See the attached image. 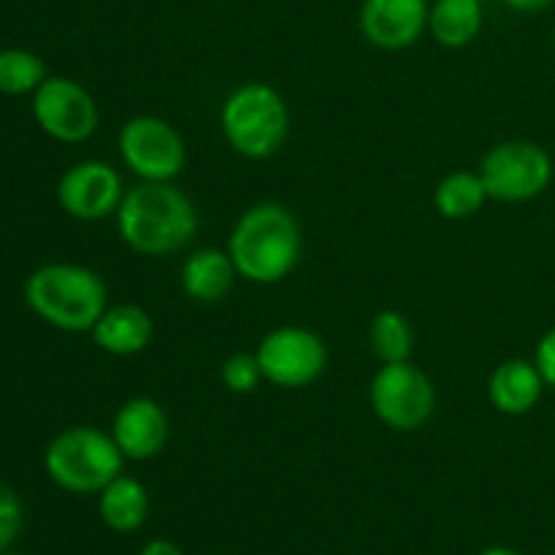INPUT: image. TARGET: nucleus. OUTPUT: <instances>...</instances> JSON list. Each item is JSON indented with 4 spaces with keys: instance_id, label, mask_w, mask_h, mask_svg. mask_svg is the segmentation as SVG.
<instances>
[{
    "instance_id": "1",
    "label": "nucleus",
    "mask_w": 555,
    "mask_h": 555,
    "mask_svg": "<svg viewBox=\"0 0 555 555\" xmlns=\"http://www.w3.org/2000/svg\"><path fill=\"white\" fill-rule=\"evenodd\" d=\"M114 217L119 238L146 258L182 253L198 233L193 198L173 182L135 184L125 193Z\"/></svg>"
},
{
    "instance_id": "2",
    "label": "nucleus",
    "mask_w": 555,
    "mask_h": 555,
    "mask_svg": "<svg viewBox=\"0 0 555 555\" xmlns=\"http://www.w3.org/2000/svg\"><path fill=\"white\" fill-rule=\"evenodd\" d=\"M225 249L242 280L276 285L301 263V222L287 206L263 201L233 222Z\"/></svg>"
},
{
    "instance_id": "3",
    "label": "nucleus",
    "mask_w": 555,
    "mask_h": 555,
    "mask_svg": "<svg viewBox=\"0 0 555 555\" xmlns=\"http://www.w3.org/2000/svg\"><path fill=\"white\" fill-rule=\"evenodd\" d=\"M25 301L38 318L65 334H90L108 307L101 274L81 263H47L25 282Z\"/></svg>"
},
{
    "instance_id": "4",
    "label": "nucleus",
    "mask_w": 555,
    "mask_h": 555,
    "mask_svg": "<svg viewBox=\"0 0 555 555\" xmlns=\"http://www.w3.org/2000/svg\"><path fill=\"white\" fill-rule=\"evenodd\" d=\"M220 128L236 155L247 160H269L285 146L291 112L276 87L266 81H244L222 103Z\"/></svg>"
},
{
    "instance_id": "5",
    "label": "nucleus",
    "mask_w": 555,
    "mask_h": 555,
    "mask_svg": "<svg viewBox=\"0 0 555 555\" xmlns=\"http://www.w3.org/2000/svg\"><path fill=\"white\" fill-rule=\"evenodd\" d=\"M125 455L112 431L95 426H70L60 431L43 450V469L60 491L90 496L101 493L114 477L122 475Z\"/></svg>"
},
{
    "instance_id": "6",
    "label": "nucleus",
    "mask_w": 555,
    "mask_h": 555,
    "mask_svg": "<svg viewBox=\"0 0 555 555\" xmlns=\"http://www.w3.org/2000/svg\"><path fill=\"white\" fill-rule=\"evenodd\" d=\"M477 173H480L491 201L526 204V201L540 198L551 188L553 157L537 141H502L482 155Z\"/></svg>"
},
{
    "instance_id": "7",
    "label": "nucleus",
    "mask_w": 555,
    "mask_h": 555,
    "mask_svg": "<svg viewBox=\"0 0 555 555\" xmlns=\"http://www.w3.org/2000/svg\"><path fill=\"white\" fill-rule=\"evenodd\" d=\"M369 404L383 426L393 431H417L437 410V388L415 363H383L369 385Z\"/></svg>"
},
{
    "instance_id": "8",
    "label": "nucleus",
    "mask_w": 555,
    "mask_h": 555,
    "mask_svg": "<svg viewBox=\"0 0 555 555\" xmlns=\"http://www.w3.org/2000/svg\"><path fill=\"white\" fill-rule=\"evenodd\" d=\"M255 358L263 383L282 390L309 388L328 369V347L323 336L304 325H280L260 339Z\"/></svg>"
},
{
    "instance_id": "9",
    "label": "nucleus",
    "mask_w": 555,
    "mask_h": 555,
    "mask_svg": "<svg viewBox=\"0 0 555 555\" xmlns=\"http://www.w3.org/2000/svg\"><path fill=\"white\" fill-rule=\"evenodd\" d=\"M119 157L141 182H173L188 166V144L168 119L155 114L130 117L119 128Z\"/></svg>"
},
{
    "instance_id": "10",
    "label": "nucleus",
    "mask_w": 555,
    "mask_h": 555,
    "mask_svg": "<svg viewBox=\"0 0 555 555\" xmlns=\"http://www.w3.org/2000/svg\"><path fill=\"white\" fill-rule=\"evenodd\" d=\"M30 108L38 128L60 144H81L92 139L101 122L95 98L68 76H47L33 92Z\"/></svg>"
},
{
    "instance_id": "11",
    "label": "nucleus",
    "mask_w": 555,
    "mask_h": 555,
    "mask_svg": "<svg viewBox=\"0 0 555 555\" xmlns=\"http://www.w3.org/2000/svg\"><path fill=\"white\" fill-rule=\"evenodd\" d=\"M122 173L103 160H81L57 182V201L79 222H101L117 215L125 198Z\"/></svg>"
},
{
    "instance_id": "12",
    "label": "nucleus",
    "mask_w": 555,
    "mask_h": 555,
    "mask_svg": "<svg viewBox=\"0 0 555 555\" xmlns=\"http://www.w3.org/2000/svg\"><path fill=\"white\" fill-rule=\"evenodd\" d=\"M428 0H363L358 25L372 47L401 52L421 41L428 30Z\"/></svg>"
},
{
    "instance_id": "13",
    "label": "nucleus",
    "mask_w": 555,
    "mask_h": 555,
    "mask_svg": "<svg viewBox=\"0 0 555 555\" xmlns=\"http://www.w3.org/2000/svg\"><path fill=\"white\" fill-rule=\"evenodd\" d=\"M112 437L125 461H152L171 439V421L155 399L135 396L114 412Z\"/></svg>"
},
{
    "instance_id": "14",
    "label": "nucleus",
    "mask_w": 555,
    "mask_h": 555,
    "mask_svg": "<svg viewBox=\"0 0 555 555\" xmlns=\"http://www.w3.org/2000/svg\"><path fill=\"white\" fill-rule=\"evenodd\" d=\"M545 388L547 385L534 361L509 358V361L499 363L491 372V379H488V401L502 415L524 417L540 404Z\"/></svg>"
},
{
    "instance_id": "15",
    "label": "nucleus",
    "mask_w": 555,
    "mask_h": 555,
    "mask_svg": "<svg viewBox=\"0 0 555 555\" xmlns=\"http://www.w3.org/2000/svg\"><path fill=\"white\" fill-rule=\"evenodd\" d=\"M90 336L98 350L114 358H130L152 345L155 323L139 304H114V307H106L101 320L92 325Z\"/></svg>"
},
{
    "instance_id": "16",
    "label": "nucleus",
    "mask_w": 555,
    "mask_h": 555,
    "mask_svg": "<svg viewBox=\"0 0 555 555\" xmlns=\"http://www.w3.org/2000/svg\"><path fill=\"white\" fill-rule=\"evenodd\" d=\"M236 266H233L228 249L201 247L184 258L179 282L184 296L198 304H217L236 285Z\"/></svg>"
},
{
    "instance_id": "17",
    "label": "nucleus",
    "mask_w": 555,
    "mask_h": 555,
    "mask_svg": "<svg viewBox=\"0 0 555 555\" xmlns=\"http://www.w3.org/2000/svg\"><path fill=\"white\" fill-rule=\"evenodd\" d=\"M98 515L114 534H135L150 518V491L130 475H119L98 493Z\"/></svg>"
},
{
    "instance_id": "18",
    "label": "nucleus",
    "mask_w": 555,
    "mask_h": 555,
    "mask_svg": "<svg viewBox=\"0 0 555 555\" xmlns=\"http://www.w3.org/2000/svg\"><path fill=\"white\" fill-rule=\"evenodd\" d=\"M482 20L486 14L480 0H434L428 30L439 47L464 49L480 36Z\"/></svg>"
},
{
    "instance_id": "19",
    "label": "nucleus",
    "mask_w": 555,
    "mask_h": 555,
    "mask_svg": "<svg viewBox=\"0 0 555 555\" xmlns=\"http://www.w3.org/2000/svg\"><path fill=\"white\" fill-rule=\"evenodd\" d=\"M488 190L477 171H453L434 190V206L448 220H469L486 206Z\"/></svg>"
},
{
    "instance_id": "20",
    "label": "nucleus",
    "mask_w": 555,
    "mask_h": 555,
    "mask_svg": "<svg viewBox=\"0 0 555 555\" xmlns=\"http://www.w3.org/2000/svg\"><path fill=\"white\" fill-rule=\"evenodd\" d=\"M369 347L379 358V363L410 361L415 334H412L406 314L396 312V309H383L374 314L372 325H369Z\"/></svg>"
},
{
    "instance_id": "21",
    "label": "nucleus",
    "mask_w": 555,
    "mask_h": 555,
    "mask_svg": "<svg viewBox=\"0 0 555 555\" xmlns=\"http://www.w3.org/2000/svg\"><path fill=\"white\" fill-rule=\"evenodd\" d=\"M47 76V65L30 49L0 52V92L3 95H33Z\"/></svg>"
},
{
    "instance_id": "22",
    "label": "nucleus",
    "mask_w": 555,
    "mask_h": 555,
    "mask_svg": "<svg viewBox=\"0 0 555 555\" xmlns=\"http://www.w3.org/2000/svg\"><path fill=\"white\" fill-rule=\"evenodd\" d=\"M220 377L222 385L236 396L253 393L263 383V372H260V363L255 358V352H233V356H228L222 361Z\"/></svg>"
},
{
    "instance_id": "23",
    "label": "nucleus",
    "mask_w": 555,
    "mask_h": 555,
    "mask_svg": "<svg viewBox=\"0 0 555 555\" xmlns=\"http://www.w3.org/2000/svg\"><path fill=\"white\" fill-rule=\"evenodd\" d=\"M22 524H25L22 499L16 496L14 488L0 482V553L14 545L22 531Z\"/></svg>"
},
{
    "instance_id": "24",
    "label": "nucleus",
    "mask_w": 555,
    "mask_h": 555,
    "mask_svg": "<svg viewBox=\"0 0 555 555\" xmlns=\"http://www.w3.org/2000/svg\"><path fill=\"white\" fill-rule=\"evenodd\" d=\"M534 363L540 369L542 379H545L547 388L555 390V325L551 331L542 334V339L537 341L534 350Z\"/></svg>"
},
{
    "instance_id": "25",
    "label": "nucleus",
    "mask_w": 555,
    "mask_h": 555,
    "mask_svg": "<svg viewBox=\"0 0 555 555\" xmlns=\"http://www.w3.org/2000/svg\"><path fill=\"white\" fill-rule=\"evenodd\" d=\"M507 9L520 11V14H540V11H547L555 5V0H502Z\"/></svg>"
},
{
    "instance_id": "26",
    "label": "nucleus",
    "mask_w": 555,
    "mask_h": 555,
    "mask_svg": "<svg viewBox=\"0 0 555 555\" xmlns=\"http://www.w3.org/2000/svg\"><path fill=\"white\" fill-rule=\"evenodd\" d=\"M139 555H184L182 547L173 545L171 540H150L141 547Z\"/></svg>"
},
{
    "instance_id": "27",
    "label": "nucleus",
    "mask_w": 555,
    "mask_h": 555,
    "mask_svg": "<svg viewBox=\"0 0 555 555\" xmlns=\"http://www.w3.org/2000/svg\"><path fill=\"white\" fill-rule=\"evenodd\" d=\"M480 555H524L520 551H515V547H504V545H496V547H486Z\"/></svg>"
},
{
    "instance_id": "28",
    "label": "nucleus",
    "mask_w": 555,
    "mask_h": 555,
    "mask_svg": "<svg viewBox=\"0 0 555 555\" xmlns=\"http://www.w3.org/2000/svg\"><path fill=\"white\" fill-rule=\"evenodd\" d=\"M0 555H22V553H11V551H3Z\"/></svg>"
},
{
    "instance_id": "29",
    "label": "nucleus",
    "mask_w": 555,
    "mask_h": 555,
    "mask_svg": "<svg viewBox=\"0 0 555 555\" xmlns=\"http://www.w3.org/2000/svg\"><path fill=\"white\" fill-rule=\"evenodd\" d=\"M553 47H555V25H553Z\"/></svg>"
}]
</instances>
